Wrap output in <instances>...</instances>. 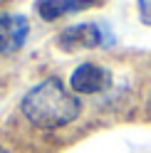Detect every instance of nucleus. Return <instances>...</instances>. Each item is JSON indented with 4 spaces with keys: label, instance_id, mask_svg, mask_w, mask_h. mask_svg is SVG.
Returning <instances> with one entry per match:
<instances>
[{
    "label": "nucleus",
    "instance_id": "obj_1",
    "mask_svg": "<svg viewBox=\"0 0 151 153\" xmlns=\"http://www.w3.org/2000/svg\"><path fill=\"white\" fill-rule=\"evenodd\" d=\"M20 111L32 126L42 131H52V128H62L72 123L79 116L82 104L74 97V91L64 87L62 79L50 76L22 97Z\"/></svg>",
    "mask_w": 151,
    "mask_h": 153
},
{
    "label": "nucleus",
    "instance_id": "obj_2",
    "mask_svg": "<svg viewBox=\"0 0 151 153\" xmlns=\"http://www.w3.org/2000/svg\"><path fill=\"white\" fill-rule=\"evenodd\" d=\"M104 40V30L97 22H79L70 25L67 30H62L57 37V47L62 52H82V50H94L102 47Z\"/></svg>",
    "mask_w": 151,
    "mask_h": 153
},
{
    "label": "nucleus",
    "instance_id": "obj_3",
    "mask_svg": "<svg viewBox=\"0 0 151 153\" xmlns=\"http://www.w3.org/2000/svg\"><path fill=\"white\" fill-rule=\"evenodd\" d=\"M70 87L74 94H102L111 87V74L109 69L94 64V62H84L70 76Z\"/></svg>",
    "mask_w": 151,
    "mask_h": 153
},
{
    "label": "nucleus",
    "instance_id": "obj_4",
    "mask_svg": "<svg viewBox=\"0 0 151 153\" xmlns=\"http://www.w3.org/2000/svg\"><path fill=\"white\" fill-rule=\"evenodd\" d=\"M30 22L22 15L13 13H0V54H13L17 52L27 40Z\"/></svg>",
    "mask_w": 151,
    "mask_h": 153
},
{
    "label": "nucleus",
    "instance_id": "obj_5",
    "mask_svg": "<svg viewBox=\"0 0 151 153\" xmlns=\"http://www.w3.org/2000/svg\"><path fill=\"white\" fill-rule=\"evenodd\" d=\"M99 0H37L35 10L40 13V17L45 22H55L57 17L67 15V13H79L87 10V7H94Z\"/></svg>",
    "mask_w": 151,
    "mask_h": 153
},
{
    "label": "nucleus",
    "instance_id": "obj_6",
    "mask_svg": "<svg viewBox=\"0 0 151 153\" xmlns=\"http://www.w3.org/2000/svg\"><path fill=\"white\" fill-rule=\"evenodd\" d=\"M139 7H141V20L151 25V3L149 0H139Z\"/></svg>",
    "mask_w": 151,
    "mask_h": 153
},
{
    "label": "nucleus",
    "instance_id": "obj_7",
    "mask_svg": "<svg viewBox=\"0 0 151 153\" xmlns=\"http://www.w3.org/2000/svg\"><path fill=\"white\" fill-rule=\"evenodd\" d=\"M0 153H5V148H3V146H0Z\"/></svg>",
    "mask_w": 151,
    "mask_h": 153
},
{
    "label": "nucleus",
    "instance_id": "obj_8",
    "mask_svg": "<svg viewBox=\"0 0 151 153\" xmlns=\"http://www.w3.org/2000/svg\"><path fill=\"white\" fill-rule=\"evenodd\" d=\"M149 109H151V106H149Z\"/></svg>",
    "mask_w": 151,
    "mask_h": 153
}]
</instances>
